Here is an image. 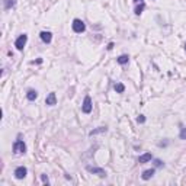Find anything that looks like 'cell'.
I'll return each mask as SVG.
<instances>
[{"mask_svg": "<svg viewBox=\"0 0 186 186\" xmlns=\"http://www.w3.org/2000/svg\"><path fill=\"white\" fill-rule=\"evenodd\" d=\"M26 151V146L22 140H16L15 144H13V153L15 154H23Z\"/></svg>", "mask_w": 186, "mask_h": 186, "instance_id": "obj_1", "label": "cell"}, {"mask_svg": "<svg viewBox=\"0 0 186 186\" xmlns=\"http://www.w3.org/2000/svg\"><path fill=\"white\" fill-rule=\"evenodd\" d=\"M71 26H73V31H74L76 34H81V32H84V29H86L84 22H83V21H80V19H74Z\"/></svg>", "mask_w": 186, "mask_h": 186, "instance_id": "obj_2", "label": "cell"}, {"mask_svg": "<svg viewBox=\"0 0 186 186\" xmlns=\"http://www.w3.org/2000/svg\"><path fill=\"white\" fill-rule=\"evenodd\" d=\"M92 108H93V105H92V99H90V96H86L84 100H83L81 111L84 112V113H90V112H92Z\"/></svg>", "mask_w": 186, "mask_h": 186, "instance_id": "obj_3", "label": "cell"}, {"mask_svg": "<svg viewBox=\"0 0 186 186\" xmlns=\"http://www.w3.org/2000/svg\"><path fill=\"white\" fill-rule=\"evenodd\" d=\"M86 170H87V172H90V173H95V175H98V176H100V178H105V176H106V172H105L103 169H100V167L87 166V167H86Z\"/></svg>", "mask_w": 186, "mask_h": 186, "instance_id": "obj_4", "label": "cell"}, {"mask_svg": "<svg viewBox=\"0 0 186 186\" xmlns=\"http://www.w3.org/2000/svg\"><path fill=\"white\" fill-rule=\"evenodd\" d=\"M26 41H28V35H21V37L16 39V42H15V47L19 50V51H22L23 50V47H25V44H26Z\"/></svg>", "mask_w": 186, "mask_h": 186, "instance_id": "obj_5", "label": "cell"}, {"mask_svg": "<svg viewBox=\"0 0 186 186\" xmlns=\"http://www.w3.org/2000/svg\"><path fill=\"white\" fill-rule=\"evenodd\" d=\"M26 173H28V169L23 167V166H21V167H18V169L15 170V178H16V179H23V178L26 176Z\"/></svg>", "mask_w": 186, "mask_h": 186, "instance_id": "obj_6", "label": "cell"}, {"mask_svg": "<svg viewBox=\"0 0 186 186\" xmlns=\"http://www.w3.org/2000/svg\"><path fill=\"white\" fill-rule=\"evenodd\" d=\"M45 103H47L48 106H54V105H57V96H55V93H54V92H51V93L47 96Z\"/></svg>", "mask_w": 186, "mask_h": 186, "instance_id": "obj_7", "label": "cell"}, {"mask_svg": "<svg viewBox=\"0 0 186 186\" xmlns=\"http://www.w3.org/2000/svg\"><path fill=\"white\" fill-rule=\"evenodd\" d=\"M39 37H41V39H42V42L50 44V42H51V39H52V34H51V32H48V31H42V32L39 34Z\"/></svg>", "mask_w": 186, "mask_h": 186, "instance_id": "obj_8", "label": "cell"}, {"mask_svg": "<svg viewBox=\"0 0 186 186\" xmlns=\"http://www.w3.org/2000/svg\"><path fill=\"white\" fill-rule=\"evenodd\" d=\"M154 169H149V170H144L143 172V175H141V178H143V180H149V179H151L153 176H154Z\"/></svg>", "mask_w": 186, "mask_h": 186, "instance_id": "obj_9", "label": "cell"}, {"mask_svg": "<svg viewBox=\"0 0 186 186\" xmlns=\"http://www.w3.org/2000/svg\"><path fill=\"white\" fill-rule=\"evenodd\" d=\"M151 158H153V156H151L150 153H146V154H143V156L138 157V163H140V164H144V163L150 161Z\"/></svg>", "mask_w": 186, "mask_h": 186, "instance_id": "obj_10", "label": "cell"}, {"mask_svg": "<svg viewBox=\"0 0 186 186\" xmlns=\"http://www.w3.org/2000/svg\"><path fill=\"white\" fill-rule=\"evenodd\" d=\"M26 98H28V100H35L38 98V92L34 90V89H29L28 93H26Z\"/></svg>", "mask_w": 186, "mask_h": 186, "instance_id": "obj_11", "label": "cell"}, {"mask_svg": "<svg viewBox=\"0 0 186 186\" xmlns=\"http://www.w3.org/2000/svg\"><path fill=\"white\" fill-rule=\"evenodd\" d=\"M128 60H129V57H128L127 54H122V55H119V57H118V63H119V64H122V66H124V64H127V63H128Z\"/></svg>", "mask_w": 186, "mask_h": 186, "instance_id": "obj_12", "label": "cell"}, {"mask_svg": "<svg viewBox=\"0 0 186 186\" xmlns=\"http://www.w3.org/2000/svg\"><path fill=\"white\" fill-rule=\"evenodd\" d=\"M113 89H115V92H116V93H124V90H125V86H124L122 83H116V84L113 86Z\"/></svg>", "mask_w": 186, "mask_h": 186, "instance_id": "obj_13", "label": "cell"}, {"mask_svg": "<svg viewBox=\"0 0 186 186\" xmlns=\"http://www.w3.org/2000/svg\"><path fill=\"white\" fill-rule=\"evenodd\" d=\"M144 9H146V4H144V1H143V3H140V4L135 7V15H140Z\"/></svg>", "mask_w": 186, "mask_h": 186, "instance_id": "obj_14", "label": "cell"}, {"mask_svg": "<svg viewBox=\"0 0 186 186\" xmlns=\"http://www.w3.org/2000/svg\"><path fill=\"white\" fill-rule=\"evenodd\" d=\"M15 6V0H4V9L7 10V9H10V7H13Z\"/></svg>", "mask_w": 186, "mask_h": 186, "instance_id": "obj_15", "label": "cell"}, {"mask_svg": "<svg viewBox=\"0 0 186 186\" xmlns=\"http://www.w3.org/2000/svg\"><path fill=\"white\" fill-rule=\"evenodd\" d=\"M105 131H106V128H105V127H100V128H98V129L90 131V135H96V134H99V132H105Z\"/></svg>", "mask_w": 186, "mask_h": 186, "instance_id": "obj_16", "label": "cell"}, {"mask_svg": "<svg viewBox=\"0 0 186 186\" xmlns=\"http://www.w3.org/2000/svg\"><path fill=\"white\" fill-rule=\"evenodd\" d=\"M137 122H138V124H144V122H146V116H144V115H140V116L137 118Z\"/></svg>", "mask_w": 186, "mask_h": 186, "instance_id": "obj_17", "label": "cell"}, {"mask_svg": "<svg viewBox=\"0 0 186 186\" xmlns=\"http://www.w3.org/2000/svg\"><path fill=\"white\" fill-rule=\"evenodd\" d=\"M180 140H186V128H182V131H180Z\"/></svg>", "mask_w": 186, "mask_h": 186, "instance_id": "obj_18", "label": "cell"}, {"mask_svg": "<svg viewBox=\"0 0 186 186\" xmlns=\"http://www.w3.org/2000/svg\"><path fill=\"white\" fill-rule=\"evenodd\" d=\"M41 179H42V182H44V183H47V185H48V178H47L45 175H42V176H41Z\"/></svg>", "mask_w": 186, "mask_h": 186, "instance_id": "obj_19", "label": "cell"}, {"mask_svg": "<svg viewBox=\"0 0 186 186\" xmlns=\"http://www.w3.org/2000/svg\"><path fill=\"white\" fill-rule=\"evenodd\" d=\"M156 166H157V167H160V166H163V163H161L160 160H156Z\"/></svg>", "mask_w": 186, "mask_h": 186, "instance_id": "obj_20", "label": "cell"}, {"mask_svg": "<svg viewBox=\"0 0 186 186\" xmlns=\"http://www.w3.org/2000/svg\"><path fill=\"white\" fill-rule=\"evenodd\" d=\"M112 48H113V44H112V42H111V44L108 45V50H112Z\"/></svg>", "mask_w": 186, "mask_h": 186, "instance_id": "obj_21", "label": "cell"}, {"mask_svg": "<svg viewBox=\"0 0 186 186\" xmlns=\"http://www.w3.org/2000/svg\"><path fill=\"white\" fill-rule=\"evenodd\" d=\"M135 3H143V0H134Z\"/></svg>", "mask_w": 186, "mask_h": 186, "instance_id": "obj_22", "label": "cell"}, {"mask_svg": "<svg viewBox=\"0 0 186 186\" xmlns=\"http://www.w3.org/2000/svg\"><path fill=\"white\" fill-rule=\"evenodd\" d=\"M185 50H186V44H185Z\"/></svg>", "mask_w": 186, "mask_h": 186, "instance_id": "obj_23", "label": "cell"}]
</instances>
